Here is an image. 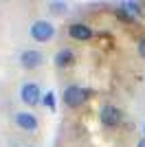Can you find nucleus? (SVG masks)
I'll return each instance as SVG.
<instances>
[{"label":"nucleus","instance_id":"f257e3e1","mask_svg":"<svg viewBox=\"0 0 145 147\" xmlns=\"http://www.w3.org/2000/svg\"><path fill=\"white\" fill-rule=\"evenodd\" d=\"M88 97H90V90H84V88H79V86H68L64 90V103L68 108H79Z\"/></svg>","mask_w":145,"mask_h":147},{"label":"nucleus","instance_id":"f03ea898","mask_svg":"<svg viewBox=\"0 0 145 147\" xmlns=\"http://www.w3.org/2000/svg\"><path fill=\"white\" fill-rule=\"evenodd\" d=\"M53 35H55V26L46 20H37V22L31 24V37L35 42H48Z\"/></svg>","mask_w":145,"mask_h":147},{"label":"nucleus","instance_id":"7ed1b4c3","mask_svg":"<svg viewBox=\"0 0 145 147\" xmlns=\"http://www.w3.org/2000/svg\"><path fill=\"white\" fill-rule=\"evenodd\" d=\"M99 119L106 127H117L121 123V110L117 105H103L101 112H99Z\"/></svg>","mask_w":145,"mask_h":147},{"label":"nucleus","instance_id":"20e7f679","mask_svg":"<svg viewBox=\"0 0 145 147\" xmlns=\"http://www.w3.org/2000/svg\"><path fill=\"white\" fill-rule=\"evenodd\" d=\"M20 99H22V101H24L26 105H29V108L37 105L40 101H42L40 88H37L35 84H24V86H22V90H20Z\"/></svg>","mask_w":145,"mask_h":147},{"label":"nucleus","instance_id":"39448f33","mask_svg":"<svg viewBox=\"0 0 145 147\" xmlns=\"http://www.w3.org/2000/svg\"><path fill=\"white\" fill-rule=\"evenodd\" d=\"M44 61L42 53L40 51H24L22 55H20V64H22V68H26V70H35V68H40V64Z\"/></svg>","mask_w":145,"mask_h":147},{"label":"nucleus","instance_id":"423d86ee","mask_svg":"<svg viewBox=\"0 0 145 147\" xmlns=\"http://www.w3.org/2000/svg\"><path fill=\"white\" fill-rule=\"evenodd\" d=\"M68 35L77 42H88L92 37V29L88 24H81V22H75V24L68 26Z\"/></svg>","mask_w":145,"mask_h":147},{"label":"nucleus","instance_id":"0eeeda50","mask_svg":"<svg viewBox=\"0 0 145 147\" xmlns=\"http://www.w3.org/2000/svg\"><path fill=\"white\" fill-rule=\"evenodd\" d=\"M16 123H18V127L26 129V132H33L37 127V119L35 114H31V112H18L16 114Z\"/></svg>","mask_w":145,"mask_h":147},{"label":"nucleus","instance_id":"6e6552de","mask_svg":"<svg viewBox=\"0 0 145 147\" xmlns=\"http://www.w3.org/2000/svg\"><path fill=\"white\" fill-rule=\"evenodd\" d=\"M75 64V53L70 49H60L55 53V66L57 68H68Z\"/></svg>","mask_w":145,"mask_h":147},{"label":"nucleus","instance_id":"1a4fd4ad","mask_svg":"<svg viewBox=\"0 0 145 147\" xmlns=\"http://www.w3.org/2000/svg\"><path fill=\"white\" fill-rule=\"evenodd\" d=\"M121 7H123V9L132 16V18H134V16H136V18H139V16H143V9H141L143 5H141V2H123Z\"/></svg>","mask_w":145,"mask_h":147},{"label":"nucleus","instance_id":"9d476101","mask_svg":"<svg viewBox=\"0 0 145 147\" xmlns=\"http://www.w3.org/2000/svg\"><path fill=\"white\" fill-rule=\"evenodd\" d=\"M42 103L46 105V108H48V110H51V112H55V108H57V105H55V92H53V90H48L46 94H44Z\"/></svg>","mask_w":145,"mask_h":147},{"label":"nucleus","instance_id":"9b49d317","mask_svg":"<svg viewBox=\"0 0 145 147\" xmlns=\"http://www.w3.org/2000/svg\"><path fill=\"white\" fill-rule=\"evenodd\" d=\"M51 9H53L55 13H62V11H66V2H51Z\"/></svg>","mask_w":145,"mask_h":147},{"label":"nucleus","instance_id":"f8f14e48","mask_svg":"<svg viewBox=\"0 0 145 147\" xmlns=\"http://www.w3.org/2000/svg\"><path fill=\"white\" fill-rule=\"evenodd\" d=\"M139 55H141V57L145 59V37H143V40L139 42Z\"/></svg>","mask_w":145,"mask_h":147},{"label":"nucleus","instance_id":"ddd939ff","mask_svg":"<svg viewBox=\"0 0 145 147\" xmlns=\"http://www.w3.org/2000/svg\"><path fill=\"white\" fill-rule=\"evenodd\" d=\"M136 147H145V136H143V138L139 141V145H136Z\"/></svg>","mask_w":145,"mask_h":147},{"label":"nucleus","instance_id":"4468645a","mask_svg":"<svg viewBox=\"0 0 145 147\" xmlns=\"http://www.w3.org/2000/svg\"><path fill=\"white\" fill-rule=\"evenodd\" d=\"M143 132H145V125H143Z\"/></svg>","mask_w":145,"mask_h":147}]
</instances>
